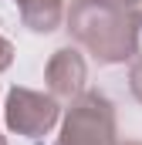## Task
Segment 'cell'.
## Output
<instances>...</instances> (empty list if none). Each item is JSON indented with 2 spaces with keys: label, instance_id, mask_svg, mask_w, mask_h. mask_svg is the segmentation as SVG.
<instances>
[{
  "label": "cell",
  "instance_id": "cell-1",
  "mask_svg": "<svg viewBox=\"0 0 142 145\" xmlns=\"http://www.w3.org/2000/svg\"><path fill=\"white\" fill-rule=\"evenodd\" d=\"M64 20L68 34L98 64H125L139 54V24L112 0H71Z\"/></svg>",
  "mask_w": 142,
  "mask_h": 145
},
{
  "label": "cell",
  "instance_id": "cell-2",
  "mask_svg": "<svg viewBox=\"0 0 142 145\" xmlns=\"http://www.w3.org/2000/svg\"><path fill=\"white\" fill-rule=\"evenodd\" d=\"M115 108L102 91H81L71 101L54 145H115Z\"/></svg>",
  "mask_w": 142,
  "mask_h": 145
},
{
  "label": "cell",
  "instance_id": "cell-3",
  "mask_svg": "<svg viewBox=\"0 0 142 145\" xmlns=\"http://www.w3.org/2000/svg\"><path fill=\"white\" fill-rule=\"evenodd\" d=\"M58 115H61V108L51 95H41V91H31V88H10L7 91L3 121L14 135L41 138L58 125Z\"/></svg>",
  "mask_w": 142,
  "mask_h": 145
},
{
  "label": "cell",
  "instance_id": "cell-4",
  "mask_svg": "<svg viewBox=\"0 0 142 145\" xmlns=\"http://www.w3.org/2000/svg\"><path fill=\"white\" fill-rule=\"evenodd\" d=\"M85 81H88V68L74 47H61L51 54V61L44 68V84L54 101H74L85 91Z\"/></svg>",
  "mask_w": 142,
  "mask_h": 145
},
{
  "label": "cell",
  "instance_id": "cell-5",
  "mask_svg": "<svg viewBox=\"0 0 142 145\" xmlns=\"http://www.w3.org/2000/svg\"><path fill=\"white\" fill-rule=\"evenodd\" d=\"M14 3L20 10L24 27H31L34 34H51L64 20V3L61 0H14Z\"/></svg>",
  "mask_w": 142,
  "mask_h": 145
},
{
  "label": "cell",
  "instance_id": "cell-6",
  "mask_svg": "<svg viewBox=\"0 0 142 145\" xmlns=\"http://www.w3.org/2000/svg\"><path fill=\"white\" fill-rule=\"evenodd\" d=\"M129 91H132V98L142 105V57L132 61V68H129Z\"/></svg>",
  "mask_w": 142,
  "mask_h": 145
},
{
  "label": "cell",
  "instance_id": "cell-7",
  "mask_svg": "<svg viewBox=\"0 0 142 145\" xmlns=\"http://www.w3.org/2000/svg\"><path fill=\"white\" fill-rule=\"evenodd\" d=\"M112 3H115V7H122V10H125V14H129V17L142 27V0H112Z\"/></svg>",
  "mask_w": 142,
  "mask_h": 145
},
{
  "label": "cell",
  "instance_id": "cell-8",
  "mask_svg": "<svg viewBox=\"0 0 142 145\" xmlns=\"http://www.w3.org/2000/svg\"><path fill=\"white\" fill-rule=\"evenodd\" d=\"M10 64H14V44L0 34V71H7Z\"/></svg>",
  "mask_w": 142,
  "mask_h": 145
},
{
  "label": "cell",
  "instance_id": "cell-9",
  "mask_svg": "<svg viewBox=\"0 0 142 145\" xmlns=\"http://www.w3.org/2000/svg\"><path fill=\"white\" fill-rule=\"evenodd\" d=\"M115 145H142V142H115Z\"/></svg>",
  "mask_w": 142,
  "mask_h": 145
},
{
  "label": "cell",
  "instance_id": "cell-10",
  "mask_svg": "<svg viewBox=\"0 0 142 145\" xmlns=\"http://www.w3.org/2000/svg\"><path fill=\"white\" fill-rule=\"evenodd\" d=\"M0 145H7V138H3V135H0Z\"/></svg>",
  "mask_w": 142,
  "mask_h": 145
}]
</instances>
